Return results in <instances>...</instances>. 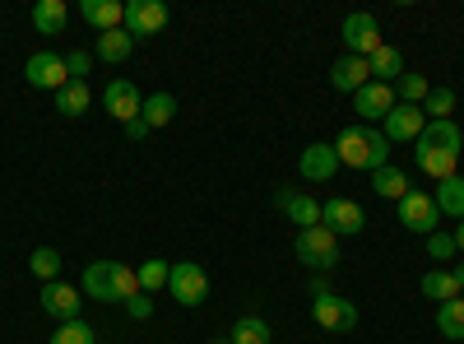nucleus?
<instances>
[{
  "mask_svg": "<svg viewBox=\"0 0 464 344\" xmlns=\"http://www.w3.org/2000/svg\"><path fill=\"white\" fill-rule=\"evenodd\" d=\"M413 159H418V172H428L432 182L455 177V163L464 159L459 126L455 122H428V131L413 140Z\"/></svg>",
  "mask_w": 464,
  "mask_h": 344,
  "instance_id": "f257e3e1",
  "label": "nucleus"
},
{
  "mask_svg": "<svg viewBox=\"0 0 464 344\" xmlns=\"http://www.w3.org/2000/svg\"><path fill=\"white\" fill-rule=\"evenodd\" d=\"M334 159L339 168H358V172H376L391 163V140L376 126H343L334 135Z\"/></svg>",
  "mask_w": 464,
  "mask_h": 344,
  "instance_id": "f03ea898",
  "label": "nucleus"
},
{
  "mask_svg": "<svg viewBox=\"0 0 464 344\" xmlns=\"http://www.w3.org/2000/svg\"><path fill=\"white\" fill-rule=\"evenodd\" d=\"M84 293L93 302H126V298H135L144 289H140V275L130 270V265H121V260H89L84 265Z\"/></svg>",
  "mask_w": 464,
  "mask_h": 344,
  "instance_id": "7ed1b4c3",
  "label": "nucleus"
},
{
  "mask_svg": "<svg viewBox=\"0 0 464 344\" xmlns=\"http://www.w3.org/2000/svg\"><path fill=\"white\" fill-rule=\"evenodd\" d=\"M293 251H297V260L306 265V270H316V275H325V270H334V265H339V238L330 233L325 223H316V228H297Z\"/></svg>",
  "mask_w": 464,
  "mask_h": 344,
  "instance_id": "20e7f679",
  "label": "nucleus"
},
{
  "mask_svg": "<svg viewBox=\"0 0 464 344\" xmlns=\"http://www.w3.org/2000/svg\"><path fill=\"white\" fill-rule=\"evenodd\" d=\"M168 293L181 302V308H200V302L209 298V275H205V265H196V260H177V265H172V275H168Z\"/></svg>",
  "mask_w": 464,
  "mask_h": 344,
  "instance_id": "39448f33",
  "label": "nucleus"
},
{
  "mask_svg": "<svg viewBox=\"0 0 464 344\" xmlns=\"http://www.w3.org/2000/svg\"><path fill=\"white\" fill-rule=\"evenodd\" d=\"M381 47V24L376 15L367 10H353V15H343V56H372Z\"/></svg>",
  "mask_w": 464,
  "mask_h": 344,
  "instance_id": "423d86ee",
  "label": "nucleus"
},
{
  "mask_svg": "<svg viewBox=\"0 0 464 344\" xmlns=\"http://www.w3.org/2000/svg\"><path fill=\"white\" fill-rule=\"evenodd\" d=\"M400 223L409 228V233H418V238H432L437 233V223H441V210H437V201L428 196V191H409V196L400 201Z\"/></svg>",
  "mask_w": 464,
  "mask_h": 344,
  "instance_id": "0eeeda50",
  "label": "nucleus"
},
{
  "mask_svg": "<svg viewBox=\"0 0 464 344\" xmlns=\"http://www.w3.org/2000/svg\"><path fill=\"white\" fill-rule=\"evenodd\" d=\"M168 19H172V10L163 5V0H126L121 28H126L130 37H153V33L168 28Z\"/></svg>",
  "mask_w": 464,
  "mask_h": 344,
  "instance_id": "6e6552de",
  "label": "nucleus"
},
{
  "mask_svg": "<svg viewBox=\"0 0 464 344\" xmlns=\"http://www.w3.org/2000/svg\"><path fill=\"white\" fill-rule=\"evenodd\" d=\"M24 80H28L33 89H47V93H61V89L70 84V70H65V56H56V52H33V56H28V65H24Z\"/></svg>",
  "mask_w": 464,
  "mask_h": 344,
  "instance_id": "1a4fd4ad",
  "label": "nucleus"
},
{
  "mask_svg": "<svg viewBox=\"0 0 464 344\" xmlns=\"http://www.w3.org/2000/svg\"><path fill=\"white\" fill-rule=\"evenodd\" d=\"M321 223L330 228L334 238H358L362 228H367V210H362L358 201L334 196V201H325V205H321Z\"/></svg>",
  "mask_w": 464,
  "mask_h": 344,
  "instance_id": "9d476101",
  "label": "nucleus"
},
{
  "mask_svg": "<svg viewBox=\"0 0 464 344\" xmlns=\"http://www.w3.org/2000/svg\"><path fill=\"white\" fill-rule=\"evenodd\" d=\"M43 312L52 317V321H80V312H84V289H74V284H61V280H52V284H43Z\"/></svg>",
  "mask_w": 464,
  "mask_h": 344,
  "instance_id": "9b49d317",
  "label": "nucleus"
},
{
  "mask_svg": "<svg viewBox=\"0 0 464 344\" xmlns=\"http://www.w3.org/2000/svg\"><path fill=\"white\" fill-rule=\"evenodd\" d=\"M312 317L321 330H334V335H348L358 326V308L339 293H325V298H312Z\"/></svg>",
  "mask_w": 464,
  "mask_h": 344,
  "instance_id": "f8f14e48",
  "label": "nucleus"
},
{
  "mask_svg": "<svg viewBox=\"0 0 464 344\" xmlns=\"http://www.w3.org/2000/svg\"><path fill=\"white\" fill-rule=\"evenodd\" d=\"M102 107H107V117H116L121 126L140 122V112H144V93L130 84V80H111L102 89Z\"/></svg>",
  "mask_w": 464,
  "mask_h": 344,
  "instance_id": "ddd939ff",
  "label": "nucleus"
},
{
  "mask_svg": "<svg viewBox=\"0 0 464 344\" xmlns=\"http://www.w3.org/2000/svg\"><path fill=\"white\" fill-rule=\"evenodd\" d=\"M422 131H428V117H422V107H409V103H395V112L381 122V135L391 144H413Z\"/></svg>",
  "mask_w": 464,
  "mask_h": 344,
  "instance_id": "4468645a",
  "label": "nucleus"
},
{
  "mask_svg": "<svg viewBox=\"0 0 464 344\" xmlns=\"http://www.w3.org/2000/svg\"><path fill=\"white\" fill-rule=\"evenodd\" d=\"M395 84H362L358 93H353V112H358V117L362 122H385V117H391V112H395Z\"/></svg>",
  "mask_w": 464,
  "mask_h": 344,
  "instance_id": "2eb2a0df",
  "label": "nucleus"
},
{
  "mask_svg": "<svg viewBox=\"0 0 464 344\" xmlns=\"http://www.w3.org/2000/svg\"><path fill=\"white\" fill-rule=\"evenodd\" d=\"M297 172L306 177V182H330L334 172H339V159H334V144H321V140H312V144H306L302 149V154H297Z\"/></svg>",
  "mask_w": 464,
  "mask_h": 344,
  "instance_id": "dca6fc26",
  "label": "nucleus"
},
{
  "mask_svg": "<svg viewBox=\"0 0 464 344\" xmlns=\"http://www.w3.org/2000/svg\"><path fill=\"white\" fill-rule=\"evenodd\" d=\"M275 210H284L297 228H316L321 223V201H312L306 191H293V186L275 191Z\"/></svg>",
  "mask_w": 464,
  "mask_h": 344,
  "instance_id": "f3484780",
  "label": "nucleus"
},
{
  "mask_svg": "<svg viewBox=\"0 0 464 344\" xmlns=\"http://www.w3.org/2000/svg\"><path fill=\"white\" fill-rule=\"evenodd\" d=\"M362 84H372V65H367L362 56H339V61L330 65V89L358 93Z\"/></svg>",
  "mask_w": 464,
  "mask_h": 344,
  "instance_id": "a211bd4d",
  "label": "nucleus"
},
{
  "mask_svg": "<svg viewBox=\"0 0 464 344\" xmlns=\"http://www.w3.org/2000/svg\"><path fill=\"white\" fill-rule=\"evenodd\" d=\"M130 52H135V37H130L126 28L98 33V43H93V56H98V61H107V65H121V61H130Z\"/></svg>",
  "mask_w": 464,
  "mask_h": 344,
  "instance_id": "6ab92c4d",
  "label": "nucleus"
},
{
  "mask_svg": "<svg viewBox=\"0 0 464 344\" xmlns=\"http://www.w3.org/2000/svg\"><path fill=\"white\" fill-rule=\"evenodd\" d=\"M372 191H376L381 201H395V205H400L413 186H409V172H404V168L385 163V168H376V172H372Z\"/></svg>",
  "mask_w": 464,
  "mask_h": 344,
  "instance_id": "aec40b11",
  "label": "nucleus"
},
{
  "mask_svg": "<svg viewBox=\"0 0 464 344\" xmlns=\"http://www.w3.org/2000/svg\"><path fill=\"white\" fill-rule=\"evenodd\" d=\"M432 201H437V210H441V219H464V177L455 172V177H441L437 182V191H432Z\"/></svg>",
  "mask_w": 464,
  "mask_h": 344,
  "instance_id": "412c9836",
  "label": "nucleus"
},
{
  "mask_svg": "<svg viewBox=\"0 0 464 344\" xmlns=\"http://www.w3.org/2000/svg\"><path fill=\"white\" fill-rule=\"evenodd\" d=\"M65 24H70L65 0H37V5H33V28L43 33V37H56V33H65Z\"/></svg>",
  "mask_w": 464,
  "mask_h": 344,
  "instance_id": "4be33fe9",
  "label": "nucleus"
},
{
  "mask_svg": "<svg viewBox=\"0 0 464 344\" xmlns=\"http://www.w3.org/2000/svg\"><path fill=\"white\" fill-rule=\"evenodd\" d=\"M121 19H126V5H121V0H84V24H93L98 33L121 28Z\"/></svg>",
  "mask_w": 464,
  "mask_h": 344,
  "instance_id": "5701e85b",
  "label": "nucleus"
},
{
  "mask_svg": "<svg viewBox=\"0 0 464 344\" xmlns=\"http://www.w3.org/2000/svg\"><path fill=\"white\" fill-rule=\"evenodd\" d=\"M367 65H372V80H376V84H395L400 74H404V56H400V47H385V43L367 56Z\"/></svg>",
  "mask_w": 464,
  "mask_h": 344,
  "instance_id": "b1692460",
  "label": "nucleus"
},
{
  "mask_svg": "<svg viewBox=\"0 0 464 344\" xmlns=\"http://www.w3.org/2000/svg\"><path fill=\"white\" fill-rule=\"evenodd\" d=\"M172 117H177V98H172V93H149V98H144V112H140V122H144L149 131L168 126Z\"/></svg>",
  "mask_w": 464,
  "mask_h": 344,
  "instance_id": "393cba45",
  "label": "nucleus"
},
{
  "mask_svg": "<svg viewBox=\"0 0 464 344\" xmlns=\"http://www.w3.org/2000/svg\"><path fill=\"white\" fill-rule=\"evenodd\" d=\"M89 103H93V93H89V84H80V80H70V84L56 93V112H61V117H84Z\"/></svg>",
  "mask_w": 464,
  "mask_h": 344,
  "instance_id": "a878e982",
  "label": "nucleus"
},
{
  "mask_svg": "<svg viewBox=\"0 0 464 344\" xmlns=\"http://www.w3.org/2000/svg\"><path fill=\"white\" fill-rule=\"evenodd\" d=\"M428 93H432V84H428V74H418V70H404L400 80H395V98L409 103V107H422V103H428Z\"/></svg>",
  "mask_w": 464,
  "mask_h": 344,
  "instance_id": "bb28decb",
  "label": "nucleus"
},
{
  "mask_svg": "<svg viewBox=\"0 0 464 344\" xmlns=\"http://www.w3.org/2000/svg\"><path fill=\"white\" fill-rule=\"evenodd\" d=\"M418 289H422V298H432L437 308H441V302H450V298H464L459 284H455V275H446V270H428Z\"/></svg>",
  "mask_w": 464,
  "mask_h": 344,
  "instance_id": "cd10ccee",
  "label": "nucleus"
},
{
  "mask_svg": "<svg viewBox=\"0 0 464 344\" xmlns=\"http://www.w3.org/2000/svg\"><path fill=\"white\" fill-rule=\"evenodd\" d=\"M437 330L446 339H464V298H450L437 308Z\"/></svg>",
  "mask_w": 464,
  "mask_h": 344,
  "instance_id": "c85d7f7f",
  "label": "nucleus"
},
{
  "mask_svg": "<svg viewBox=\"0 0 464 344\" xmlns=\"http://www.w3.org/2000/svg\"><path fill=\"white\" fill-rule=\"evenodd\" d=\"M232 344H269V321L265 317H242V321H232Z\"/></svg>",
  "mask_w": 464,
  "mask_h": 344,
  "instance_id": "c756f323",
  "label": "nucleus"
},
{
  "mask_svg": "<svg viewBox=\"0 0 464 344\" xmlns=\"http://www.w3.org/2000/svg\"><path fill=\"white\" fill-rule=\"evenodd\" d=\"M28 270L43 280V284H52V280L61 275V251H56V247H37V251L28 256Z\"/></svg>",
  "mask_w": 464,
  "mask_h": 344,
  "instance_id": "7c9ffc66",
  "label": "nucleus"
},
{
  "mask_svg": "<svg viewBox=\"0 0 464 344\" xmlns=\"http://www.w3.org/2000/svg\"><path fill=\"white\" fill-rule=\"evenodd\" d=\"M450 112H455V89H432L428 103H422V117L428 122H455Z\"/></svg>",
  "mask_w": 464,
  "mask_h": 344,
  "instance_id": "2f4dec72",
  "label": "nucleus"
},
{
  "mask_svg": "<svg viewBox=\"0 0 464 344\" xmlns=\"http://www.w3.org/2000/svg\"><path fill=\"white\" fill-rule=\"evenodd\" d=\"M135 275H140V289H144V293H159V289H168L172 265H168V260H144Z\"/></svg>",
  "mask_w": 464,
  "mask_h": 344,
  "instance_id": "473e14b6",
  "label": "nucleus"
},
{
  "mask_svg": "<svg viewBox=\"0 0 464 344\" xmlns=\"http://www.w3.org/2000/svg\"><path fill=\"white\" fill-rule=\"evenodd\" d=\"M47 344H98V335L89 321H65V326H56V335Z\"/></svg>",
  "mask_w": 464,
  "mask_h": 344,
  "instance_id": "72a5a7b5",
  "label": "nucleus"
},
{
  "mask_svg": "<svg viewBox=\"0 0 464 344\" xmlns=\"http://www.w3.org/2000/svg\"><path fill=\"white\" fill-rule=\"evenodd\" d=\"M428 256L432 260H450L455 256V233H441V228H437V233L428 238Z\"/></svg>",
  "mask_w": 464,
  "mask_h": 344,
  "instance_id": "f704fd0d",
  "label": "nucleus"
},
{
  "mask_svg": "<svg viewBox=\"0 0 464 344\" xmlns=\"http://www.w3.org/2000/svg\"><path fill=\"white\" fill-rule=\"evenodd\" d=\"M65 70H70V80H80V84H89V70H93V56H89V52H70V56H65Z\"/></svg>",
  "mask_w": 464,
  "mask_h": 344,
  "instance_id": "c9c22d12",
  "label": "nucleus"
},
{
  "mask_svg": "<svg viewBox=\"0 0 464 344\" xmlns=\"http://www.w3.org/2000/svg\"><path fill=\"white\" fill-rule=\"evenodd\" d=\"M121 308H126L135 321H149V317H153V298H149V293H135V298L121 302Z\"/></svg>",
  "mask_w": 464,
  "mask_h": 344,
  "instance_id": "e433bc0d",
  "label": "nucleus"
},
{
  "mask_svg": "<svg viewBox=\"0 0 464 344\" xmlns=\"http://www.w3.org/2000/svg\"><path fill=\"white\" fill-rule=\"evenodd\" d=\"M325 293H334V289L325 284V275H316V280H312V298H325Z\"/></svg>",
  "mask_w": 464,
  "mask_h": 344,
  "instance_id": "4c0bfd02",
  "label": "nucleus"
},
{
  "mask_svg": "<svg viewBox=\"0 0 464 344\" xmlns=\"http://www.w3.org/2000/svg\"><path fill=\"white\" fill-rule=\"evenodd\" d=\"M126 135H130V140H144V135H149V126H144V122H130V126H126Z\"/></svg>",
  "mask_w": 464,
  "mask_h": 344,
  "instance_id": "58836bf2",
  "label": "nucleus"
},
{
  "mask_svg": "<svg viewBox=\"0 0 464 344\" xmlns=\"http://www.w3.org/2000/svg\"><path fill=\"white\" fill-rule=\"evenodd\" d=\"M455 251H464V219L455 223Z\"/></svg>",
  "mask_w": 464,
  "mask_h": 344,
  "instance_id": "ea45409f",
  "label": "nucleus"
},
{
  "mask_svg": "<svg viewBox=\"0 0 464 344\" xmlns=\"http://www.w3.org/2000/svg\"><path fill=\"white\" fill-rule=\"evenodd\" d=\"M455 284H459V293H464V260L455 265Z\"/></svg>",
  "mask_w": 464,
  "mask_h": 344,
  "instance_id": "a19ab883",
  "label": "nucleus"
},
{
  "mask_svg": "<svg viewBox=\"0 0 464 344\" xmlns=\"http://www.w3.org/2000/svg\"><path fill=\"white\" fill-rule=\"evenodd\" d=\"M209 344H232V339H209Z\"/></svg>",
  "mask_w": 464,
  "mask_h": 344,
  "instance_id": "79ce46f5",
  "label": "nucleus"
}]
</instances>
